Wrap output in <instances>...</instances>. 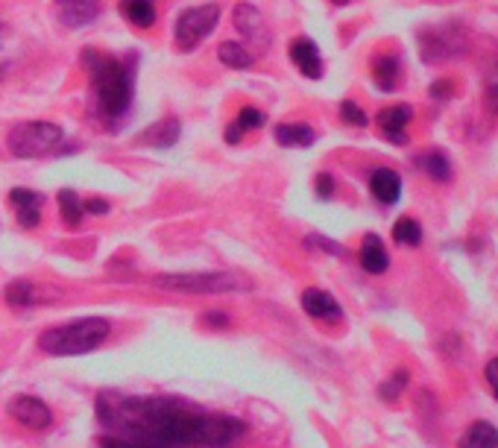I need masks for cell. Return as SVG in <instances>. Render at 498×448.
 Here are the masks:
<instances>
[{
  "label": "cell",
  "mask_w": 498,
  "mask_h": 448,
  "mask_svg": "<svg viewBox=\"0 0 498 448\" xmlns=\"http://www.w3.org/2000/svg\"><path fill=\"white\" fill-rule=\"evenodd\" d=\"M97 419L109 437L144 445H205L229 448L246 433V422L229 413H212L173 396L100 393Z\"/></svg>",
  "instance_id": "1"
},
{
  "label": "cell",
  "mask_w": 498,
  "mask_h": 448,
  "mask_svg": "<svg viewBox=\"0 0 498 448\" xmlns=\"http://www.w3.org/2000/svg\"><path fill=\"white\" fill-rule=\"evenodd\" d=\"M82 71L88 74V86L94 94V115L106 130H123L132 118L135 103V77H138V53L112 56L106 50L86 47L79 53Z\"/></svg>",
  "instance_id": "2"
},
{
  "label": "cell",
  "mask_w": 498,
  "mask_h": 448,
  "mask_svg": "<svg viewBox=\"0 0 498 448\" xmlns=\"http://www.w3.org/2000/svg\"><path fill=\"white\" fill-rule=\"evenodd\" d=\"M109 331V319L103 317H82V319H71V323L47 328L38 338L41 352L57 355V358H71V355H88L97 346H103Z\"/></svg>",
  "instance_id": "3"
},
{
  "label": "cell",
  "mask_w": 498,
  "mask_h": 448,
  "mask_svg": "<svg viewBox=\"0 0 498 448\" xmlns=\"http://www.w3.org/2000/svg\"><path fill=\"white\" fill-rule=\"evenodd\" d=\"M62 141H65L62 126L50 120H26V123L12 126L6 147L16 159H45V156H57Z\"/></svg>",
  "instance_id": "4"
},
{
  "label": "cell",
  "mask_w": 498,
  "mask_h": 448,
  "mask_svg": "<svg viewBox=\"0 0 498 448\" xmlns=\"http://www.w3.org/2000/svg\"><path fill=\"white\" fill-rule=\"evenodd\" d=\"M159 287L179 290V293H238V290H253V282L234 273H173V276H159Z\"/></svg>",
  "instance_id": "5"
},
{
  "label": "cell",
  "mask_w": 498,
  "mask_h": 448,
  "mask_svg": "<svg viewBox=\"0 0 498 448\" xmlns=\"http://www.w3.org/2000/svg\"><path fill=\"white\" fill-rule=\"evenodd\" d=\"M220 24V6L217 4H200L182 9V16L176 18L173 38L179 50H193L209 38Z\"/></svg>",
  "instance_id": "6"
},
{
  "label": "cell",
  "mask_w": 498,
  "mask_h": 448,
  "mask_svg": "<svg viewBox=\"0 0 498 448\" xmlns=\"http://www.w3.org/2000/svg\"><path fill=\"white\" fill-rule=\"evenodd\" d=\"M420 50H422V59L425 62H440V59H449V56L463 53L466 50V41H463L461 30L454 24L431 26V30L422 33Z\"/></svg>",
  "instance_id": "7"
},
{
  "label": "cell",
  "mask_w": 498,
  "mask_h": 448,
  "mask_svg": "<svg viewBox=\"0 0 498 448\" xmlns=\"http://www.w3.org/2000/svg\"><path fill=\"white\" fill-rule=\"evenodd\" d=\"M232 21H234V26H238L241 38L249 41V45H255V50H261V53L270 50L273 33H270L265 16H261V12L253 4H238V6H234Z\"/></svg>",
  "instance_id": "8"
},
{
  "label": "cell",
  "mask_w": 498,
  "mask_h": 448,
  "mask_svg": "<svg viewBox=\"0 0 498 448\" xmlns=\"http://www.w3.org/2000/svg\"><path fill=\"white\" fill-rule=\"evenodd\" d=\"M103 12V0H53V16L65 30H86Z\"/></svg>",
  "instance_id": "9"
},
{
  "label": "cell",
  "mask_w": 498,
  "mask_h": 448,
  "mask_svg": "<svg viewBox=\"0 0 498 448\" xmlns=\"http://www.w3.org/2000/svg\"><path fill=\"white\" fill-rule=\"evenodd\" d=\"M9 416L26 431H47L53 425V413L41 399L36 396H16L9 401Z\"/></svg>",
  "instance_id": "10"
},
{
  "label": "cell",
  "mask_w": 498,
  "mask_h": 448,
  "mask_svg": "<svg viewBox=\"0 0 498 448\" xmlns=\"http://www.w3.org/2000/svg\"><path fill=\"white\" fill-rule=\"evenodd\" d=\"M287 56H290V62L296 65V71L302 77H308V79H320L323 71H326V68H323V56H320V50H316L314 38H306V36L294 38V41H290Z\"/></svg>",
  "instance_id": "11"
},
{
  "label": "cell",
  "mask_w": 498,
  "mask_h": 448,
  "mask_svg": "<svg viewBox=\"0 0 498 448\" xmlns=\"http://www.w3.org/2000/svg\"><path fill=\"white\" fill-rule=\"evenodd\" d=\"M410 118H413V109L405 106V103L390 106V109H381L379 111V130H381V135L390 144L402 147L408 141V123H410Z\"/></svg>",
  "instance_id": "12"
},
{
  "label": "cell",
  "mask_w": 498,
  "mask_h": 448,
  "mask_svg": "<svg viewBox=\"0 0 498 448\" xmlns=\"http://www.w3.org/2000/svg\"><path fill=\"white\" fill-rule=\"evenodd\" d=\"M9 205L16 208V220L21 229H36L41 223V197L30 188H12Z\"/></svg>",
  "instance_id": "13"
},
{
  "label": "cell",
  "mask_w": 498,
  "mask_h": 448,
  "mask_svg": "<svg viewBox=\"0 0 498 448\" xmlns=\"http://www.w3.org/2000/svg\"><path fill=\"white\" fill-rule=\"evenodd\" d=\"M369 191L381 205H396L399 197H402V176L390 167H376L369 173Z\"/></svg>",
  "instance_id": "14"
},
{
  "label": "cell",
  "mask_w": 498,
  "mask_h": 448,
  "mask_svg": "<svg viewBox=\"0 0 498 448\" xmlns=\"http://www.w3.org/2000/svg\"><path fill=\"white\" fill-rule=\"evenodd\" d=\"M302 311L314 319H340L343 317L340 302L331 297L328 290H320V287H308L302 293Z\"/></svg>",
  "instance_id": "15"
},
{
  "label": "cell",
  "mask_w": 498,
  "mask_h": 448,
  "mask_svg": "<svg viewBox=\"0 0 498 448\" xmlns=\"http://www.w3.org/2000/svg\"><path fill=\"white\" fill-rule=\"evenodd\" d=\"M179 135H182V123L179 118H161L159 123H153L150 130L141 135V141L138 144H147V147H156V150H168L179 141Z\"/></svg>",
  "instance_id": "16"
},
{
  "label": "cell",
  "mask_w": 498,
  "mask_h": 448,
  "mask_svg": "<svg viewBox=\"0 0 498 448\" xmlns=\"http://www.w3.org/2000/svg\"><path fill=\"white\" fill-rule=\"evenodd\" d=\"M358 258H361V267L372 276H381L387 267H390V255H387V246L379 234H367L361 241V252H358Z\"/></svg>",
  "instance_id": "17"
},
{
  "label": "cell",
  "mask_w": 498,
  "mask_h": 448,
  "mask_svg": "<svg viewBox=\"0 0 498 448\" xmlns=\"http://www.w3.org/2000/svg\"><path fill=\"white\" fill-rule=\"evenodd\" d=\"M372 82L379 86V91H393L396 82H399V74H402V62H399V56L393 53H381L372 59Z\"/></svg>",
  "instance_id": "18"
},
{
  "label": "cell",
  "mask_w": 498,
  "mask_h": 448,
  "mask_svg": "<svg viewBox=\"0 0 498 448\" xmlns=\"http://www.w3.org/2000/svg\"><path fill=\"white\" fill-rule=\"evenodd\" d=\"M265 123H267V115H265V111L255 109V106H244V109L238 111V118H234V120L226 126V144H238L246 132L261 130Z\"/></svg>",
  "instance_id": "19"
},
{
  "label": "cell",
  "mask_w": 498,
  "mask_h": 448,
  "mask_svg": "<svg viewBox=\"0 0 498 448\" xmlns=\"http://www.w3.org/2000/svg\"><path fill=\"white\" fill-rule=\"evenodd\" d=\"M120 16L138 30H150L159 18L156 0H120Z\"/></svg>",
  "instance_id": "20"
},
{
  "label": "cell",
  "mask_w": 498,
  "mask_h": 448,
  "mask_svg": "<svg viewBox=\"0 0 498 448\" xmlns=\"http://www.w3.org/2000/svg\"><path fill=\"white\" fill-rule=\"evenodd\" d=\"M458 448H498V428L493 422L478 419V422H472L463 431Z\"/></svg>",
  "instance_id": "21"
},
{
  "label": "cell",
  "mask_w": 498,
  "mask_h": 448,
  "mask_svg": "<svg viewBox=\"0 0 498 448\" xmlns=\"http://www.w3.org/2000/svg\"><path fill=\"white\" fill-rule=\"evenodd\" d=\"M273 135H275V144L282 147H311L316 141V132L308 123H279Z\"/></svg>",
  "instance_id": "22"
},
{
  "label": "cell",
  "mask_w": 498,
  "mask_h": 448,
  "mask_svg": "<svg viewBox=\"0 0 498 448\" xmlns=\"http://www.w3.org/2000/svg\"><path fill=\"white\" fill-rule=\"evenodd\" d=\"M217 59L220 65L232 68V71H249V68H253V53H249L241 41H232V38L217 47Z\"/></svg>",
  "instance_id": "23"
},
{
  "label": "cell",
  "mask_w": 498,
  "mask_h": 448,
  "mask_svg": "<svg viewBox=\"0 0 498 448\" xmlns=\"http://www.w3.org/2000/svg\"><path fill=\"white\" fill-rule=\"evenodd\" d=\"M420 167L434 182H449L451 179V161H449V156L442 150L422 152V156H420Z\"/></svg>",
  "instance_id": "24"
},
{
  "label": "cell",
  "mask_w": 498,
  "mask_h": 448,
  "mask_svg": "<svg viewBox=\"0 0 498 448\" xmlns=\"http://www.w3.org/2000/svg\"><path fill=\"white\" fill-rule=\"evenodd\" d=\"M57 203H59V214H62V220H65V226H79L82 223V214H86V208H82V200H79V193L77 191H71V188H62L59 191V197H57Z\"/></svg>",
  "instance_id": "25"
},
{
  "label": "cell",
  "mask_w": 498,
  "mask_h": 448,
  "mask_svg": "<svg viewBox=\"0 0 498 448\" xmlns=\"http://www.w3.org/2000/svg\"><path fill=\"white\" fill-rule=\"evenodd\" d=\"M6 302L12 305V307H33V305H38V302H45L41 299V293H38V287L33 285V282H12L9 287H6Z\"/></svg>",
  "instance_id": "26"
},
{
  "label": "cell",
  "mask_w": 498,
  "mask_h": 448,
  "mask_svg": "<svg viewBox=\"0 0 498 448\" xmlns=\"http://www.w3.org/2000/svg\"><path fill=\"white\" fill-rule=\"evenodd\" d=\"M393 241L402 246H420L422 244V226L413 217H399L393 226Z\"/></svg>",
  "instance_id": "27"
},
{
  "label": "cell",
  "mask_w": 498,
  "mask_h": 448,
  "mask_svg": "<svg viewBox=\"0 0 498 448\" xmlns=\"http://www.w3.org/2000/svg\"><path fill=\"white\" fill-rule=\"evenodd\" d=\"M483 106L490 109V115H498V62L490 68L487 79H483Z\"/></svg>",
  "instance_id": "28"
},
{
  "label": "cell",
  "mask_w": 498,
  "mask_h": 448,
  "mask_svg": "<svg viewBox=\"0 0 498 448\" xmlns=\"http://www.w3.org/2000/svg\"><path fill=\"white\" fill-rule=\"evenodd\" d=\"M405 387H408V370H396L390 381H384V384L379 387V393H381L384 401H396L399 393H402Z\"/></svg>",
  "instance_id": "29"
},
{
  "label": "cell",
  "mask_w": 498,
  "mask_h": 448,
  "mask_svg": "<svg viewBox=\"0 0 498 448\" xmlns=\"http://www.w3.org/2000/svg\"><path fill=\"white\" fill-rule=\"evenodd\" d=\"M340 120H343V123H349V126H358V130L369 123L367 111H364L361 106H358L355 100H343V103H340Z\"/></svg>",
  "instance_id": "30"
},
{
  "label": "cell",
  "mask_w": 498,
  "mask_h": 448,
  "mask_svg": "<svg viewBox=\"0 0 498 448\" xmlns=\"http://www.w3.org/2000/svg\"><path fill=\"white\" fill-rule=\"evenodd\" d=\"M314 191H316V197H320V200H331V197H335V176L320 173L314 182Z\"/></svg>",
  "instance_id": "31"
},
{
  "label": "cell",
  "mask_w": 498,
  "mask_h": 448,
  "mask_svg": "<svg viewBox=\"0 0 498 448\" xmlns=\"http://www.w3.org/2000/svg\"><path fill=\"white\" fill-rule=\"evenodd\" d=\"M306 246H320V249L331 252V255H343V246H340V244L328 241V237H320V234H311V237H306Z\"/></svg>",
  "instance_id": "32"
},
{
  "label": "cell",
  "mask_w": 498,
  "mask_h": 448,
  "mask_svg": "<svg viewBox=\"0 0 498 448\" xmlns=\"http://www.w3.org/2000/svg\"><path fill=\"white\" fill-rule=\"evenodd\" d=\"M100 448H161V445H144V443H130V440H118V437H100Z\"/></svg>",
  "instance_id": "33"
},
{
  "label": "cell",
  "mask_w": 498,
  "mask_h": 448,
  "mask_svg": "<svg viewBox=\"0 0 498 448\" xmlns=\"http://www.w3.org/2000/svg\"><path fill=\"white\" fill-rule=\"evenodd\" d=\"M82 208H86L88 214H109V200H103V197H91V200H82Z\"/></svg>",
  "instance_id": "34"
},
{
  "label": "cell",
  "mask_w": 498,
  "mask_h": 448,
  "mask_svg": "<svg viewBox=\"0 0 498 448\" xmlns=\"http://www.w3.org/2000/svg\"><path fill=\"white\" fill-rule=\"evenodd\" d=\"M202 323L205 326H214V328H229V314H223V311H209V314H202Z\"/></svg>",
  "instance_id": "35"
},
{
  "label": "cell",
  "mask_w": 498,
  "mask_h": 448,
  "mask_svg": "<svg viewBox=\"0 0 498 448\" xmlns=\"http://www.w3.org/2000/svg\"><path fill=\"white\" fill-rule=\"evenodd\" d=\"M483 375H487V384H490V390H493L495 399H498V358H493V360L487 363V370H483Z\"/></svg>",
  "instance_id": "36"
},
{
  "label": "cell",
  "mask_w": 498,
  "mask_h": 448,
  "mask_svg": "<svg viewBox=\"0 0 498 448\" xmlns=\"http://www.w3.org/2000/svg\"><path fill=\"white\" fill-rule=\"evenodd\" d=\"M431 94H434V97H440V100H442V97H449V94H451V82H449V79L434 82V86H431Z\"/></svg>",
  "instance_id": "37"
},
{
  "label": "cell",
  "mask_w": 498,
  "mask_h": 448,
  "mask_svg": "<svg viewBox=\"0 0 498 448\" xmlns=\"http://www.w3.org/2000/svg\"><path fill=\"white\" fill-rule=\"evenodd\" d=\"M4 36H6V26H4V21H0V47H4Z\"/></svg>",
  "instance_id": "38"
},
{
  "label": "cell",
  "mask_w": 498,
  "mask_h": 448,
  "mask_svg": "<svg viewBox=\"0 0 498 448\" xmlns=\"http://www.w3.org/2000/svg\"><path fill=\"white\" fill-rule=\"evenodd\" d=\"M6 71H9V68H6V62H0V79L6 77Z\"/></svg>",
  "instance_id": "39"
},
{
  "label": "cell",
  "mask_w": 498,
  "mask_h": 448,
  "mask_svg": "<svg viewBox=\"0 0 498 448\" xmlns=\"http://www.w3.org/2000/svg\"><path fill=\"white\" fill-rule=\"evenodd\" d=\"M331 4H337V6H346V4H349V0H331Z\"/></svg>",
  "instance_id": "40"
}]
</instances>
